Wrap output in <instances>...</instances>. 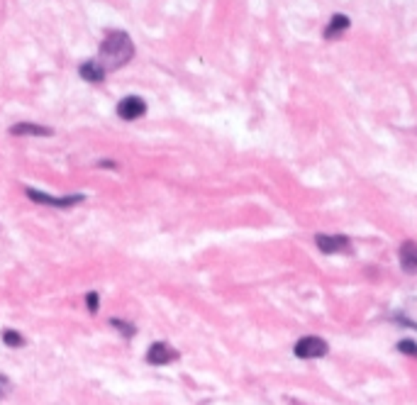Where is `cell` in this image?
Wrapping results in <instances>:
<instances>
[{
  "label": "cell",
  "mask_w": 417,
  "mask_h": 405,
  "mask_svg": "<svg viewBox=\"0 0 417 405\" xmlns=\"http://www.w3.org/2000/svg\"><path fill=\"white\" fill-rule=\"evenodd\" d=\"M132 57H135V44L127 37V32H108L96 61L105 71H115V68H122L125 64H130Z\"/></svg>",
  "instance_id": "6da1fadb"
},
{
  "label": "cell",
  "mask_w": 417,
  "mask_h": 405,
  "mask_svg": "<svg viewBox=\"0 0 417 405\" xmlns=\"http://www.w3.org/2000/svg\"><path fill=\"white\" fill-rule=\"evenodd\" d=\"M24 193H27L29 200L39 202V205H52V207H71V205H76V202L83 200V196H49V193L37 191V189H27Z\"/></svg>",
  "instance_id": "7a4b0ae2"
},
{
  "label": "cell",
  "mask_w": 417,
  "mask_h": 405,
  "mask_svg": "<svg viewBox=\"0 0 417 405\" xmlns=\"http://www.w3.org/2000/svg\"><path fill=\"white\" fill-rule=\"evenodd\" d=\"M327 342L325 339H320V337H302L300 342L295 344V357L298 359H320V357H325L327 354Z\"/></svg>",
  "instance_id": "3957f363"
},
{
  "label": "cell",
  "mask_w": 417,
  "mask_h": 405,
  "mask_svg": "<svg viewBox=\"0 0 417 405\" xmlns=\"http://www.w3.org/2000/svg\"><path fill=\"white\" fill-rule=\"evenodd\" d=\"M178 359V352L166 342H154L147 352V362L154 364V367H163V364H171Z\"/></svg>",
  "instance_id": "277c9868"
},
{
  "label": "cell",
  "mask_w": 417,
  "mask_h": 405,
  "mask_svg": "<svg viewBox=\"0 0 417 405\" xmlns=\"http://www.w3.org/2000/svg\"><path fill=\"white\" fill-rule=\"evenodd\" d=\"M144 112H147V103H144L139 96L122 98L120 105H117V115H120L122 120H139Z\"/></svg>",
  "instance_id": "5b68a950"
},
{
  "label": "cell",
  "mask_w": 417,
  "mask_h": 405,
  "mask_svg": "<svg viewBox=\"0 0 417 405\" xmlns=\"http://www.w3.org/2000/svg\"><path fill=\"white\" fill-rule=\"evenodd\" d=\"M317 246L325 254H337V251H349V240L342 235H317L315 237Z\"/></svg>",
  "instance_id": "8992f818"
},
{
  "label": "cell",
  "mask_w": 417,
  "mask_h": 405,
  "mask_svg": "<svg viewBox=\"0 0 417 405\" xmlns=\"http://www.w3.org/2000/svg\"><path fill=\"white\" fill-rule=\"evenodd\" d=\"M10 135L15 137H52V127L44 125H32V122H20V125L10 127Z\"/></svg>",
  "instance_id": "52a82bcc"
},
{
  "label": "cell",
  "mask_w": 417,
  "mask_h": 405,
  "mask_svg": "<svg viewBox=\"0 0 417 405\" xmlns=\"http://www.w3.org/2000/svg\"><path fill=\"white\" fill-rule=\"evenodd\" d=\"M400 264L408 274H417V242H405L400 246Z\"/></svg>",
  "instance_id": "ba28073f"
},
{
  "label": "cell",
  "mask_w": 417,
  "mask_h": 405,
  "mask_svg": "<svg viewBox=\"0 0 417 405\" xmlns=\"http://www.w3.org/2000/svg\"><path fill=\"white\" fill-rule=\"evenodd\" d=\"M105 73L108 71L96 61V59H93V61H86L81 66V76L86 78V81H91V83H101L103 78H105Z\"/></svg>",
  "instance_id": "9c48e42d"
},
{
  "label": "cell",
  "mask_w": 417,
  "mask_h": 405,
  "mask_svg": "<svg viewBox=\"0 0 417 405\" xmlns=\"http://www.w3.org/2000/svg\"><path fill=\"white\" fill-rule=\"evenodd\" d=\"M346 27H349V17H346V15H332L330 24H327V29H325V37L337 39Z\"/></svg>",
  "instance_id": "30bf717a"
},
{
  "label": "cell",
  "mask_w": 417,
  "mask_h": 405,
  "mask_svg": "<svg viewBox=\"0 0 417 405\" xmlns=\"http://www.w3.org/2000/svg\"><path fill=\"white\" fill-rule=\"evenodd\" d=\"M3 342L8 344V347L17 349V347H22V344H24V339H22V334L15 332V330H5V332H3Z\"/></svg>",
  "instance_id": "8fae6325"
},
{
  "label": "cell",
  "mask_w": 417,
  "mask_h": 405,
  "mask_svg": "<svg viewBox=\"0 0 417 405\" xmlns=\"http://www.w3.org/2000/svg\"><path fill=\"white\" fill-rule=\"evenodd\" d=\"M110 325H112V327H117V330H120V332L125 334V337H135V332H137V330L132 327V325L122 323V320H115V318L110 320Z\"/></svg>",
  "instance_id": "7c38bea8"
},
{
  "label": "cell",
  "mask_w": 417,
  "mask_h": 405,
  "mask_svg": "<svg viewBox=\"0 0 417 405\" xmlns=\"http://www.w3.org/2000/svg\"><path fill=\"white\" fill-rule=\"evenodd\" d=\"M398 349H400V352H405V354H410V357H417V344L410 342V339H403V342L398 344Z\"/></svg>",
  "instance_id": "4fadbf2b"
},
{
  "label": "cell",
  "mask_w": 417,
  "mask_h": 405,
  "mask_svg": "<svg viewBox=\"0 0 417 405\" xmlns=\"http://www.w3.org/2000/svg\"><path fill=\"white\" fill-rule=\"evenodd\" d=\"M86 303H88V310H91V313H98V305H101V298H98V293H88L86 295Z\"/></svg>",
  "instance_id": "5bb4252c"
}]
</instances>
